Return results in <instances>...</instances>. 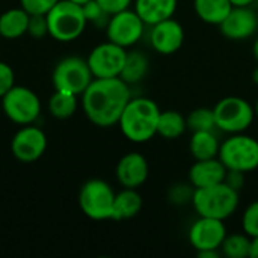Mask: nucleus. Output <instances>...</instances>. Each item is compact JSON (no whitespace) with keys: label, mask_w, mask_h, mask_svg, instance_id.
Returning <instances> with one entry per match:
<instances>
[{"label":"nucleus","mask_w":258,"mask_h":258,"mask_svg":"<svg viewBox=\"0 0 258 258\" xmlns=\"http://www.w3.org/2000/svg\"><path fill=\"white\" fill-rule=\"evenodd\" d=\"M82 95L83 110L88 119L98 127H112L118 124L132 98L128 83L121 77L94 79Z\"/></svg>","instance_id":"1"},{"label":"nucleus","mask_w":258,"mask_h":258,"mask_svg":"<svg viewBox=\"0 0 258 258\" xmlns=\"http://www.w3.org/2000/svg\"><path fill=\"white\" fill-rule=\"evenodd\" d=\"M157 103L147 97L130 98L118 124L125 139L135 144H145L157 135L160 116Z\"/></svg>","instance_id":"2"},{"label":"nucleus","mask_w":258,"mask_h":258,"mask_svg":"<svg viewBox=\"0 0 258 258\" xmlns=\"http://www.w3.org/2000/svg\"><path fill=\"white\" fill-rule=\"evenodd\" d=\"M239 201V192L224 181L209 187L195 189L192 195V206L198 216L221 221H225L236 213Z\"/></svg>","instance_id":"3"},{"label":"nucleus","mask_w":258,"mask_h":258,"mask_svg":"<svg viewBox=\"0 0 258 258\" xmlns=\"http://www.w3.org/2000/svg\"><path fill=\"white\" fill-rule=\"evenodd\" d=\"M48 33L62 42L77 39L88 24L83 6L71 0H59L45 15Z\"/></svg>","instance_id":"4"},{"label":"nucleus","mask_w":258,"mask_h":258,"mask_svg":"<svg viewBox=\"0 0 258 258\" xmlns=\"http://www.w3.org/2000/svg\"><path fill=\"white\" fill-rule=\"evenodd\" d=\"M218 159L227 169L252 172L258 168V139L245 133L230 135L221 142Z\"/></svg>","instance_id":"5"},{"label":"nucleus","mask_w":258,"mask_h":258,"mask_svg":"<svg viewBox=\"0 0 258 258\" xmlns=\"http://www.w3.org/2000/svg\"><path fill=\"white\" fill-rule=\"evenodd\" d=\"M213 113L216 128L227 135L245 133L255 118L254 106L245 98L236 95L219 100L213 107Z\"/></svg>","instance_id":"6"},{"label":"nucleus","mask_w":258,"mask_h":258,"mask_svg":"<svg viewBox=\"0 0 258 258\" xmlns=\"http://www.w3.org/2000/svg\"><path fill=\"white\" fill-rule=\"evenodd\" d=\"M113 201H115L113 189L110 187L109 183L98 178L86 181L79 194L80 210L89 219L94 221L112 219Z\"/></svg>","instance_id":"7"},{"label":"nucleus","mask_w":258,"mask_h":258,"mask_svg":"<svg viewBox=\"0 0 258 258\" xmlns=\"http://www.w3.org/2000/svg\"><path fill=\"white\" fill-rule=\"evenodd\" d=\"M94 80L88 60L79 56L62 59L53 71V86L56 91H65L80 95Z\"/></svg>","instance_id":"8"},{"label":"nucleus","mask_w":258,"mask_h":258,"mask_svg":"<svg viewBox=\"0 0 258 258\" xmlns=\"http://www.w3.org/2000/svg\"><path fill=\"white\" fill-rule=\"evenodd\" d=\"M2 107L5 115L15 124L29 125L41 113V101L38 95L24 86H12L2 97Z\"/></svg>","instance_id":"9"},{"label":"nucleus","mask_w":258,"mask_h":258,"mask_svg":"<svg viewBox=\"0 0 258 258\" xmlns=\"http://www.w3.org/2000/svg\"><path fill=\"white\" fill-rule=\"evenodd\" d=\"M145 23L133 9H125L118 14L110 15L106 24V35L110 42H115L124 48L138 44L144 35Z\"/></svg>","instance_id":"10"},{"label":"nucleus","mask_w":258,"mask_h":258,"mask_svg":"<svg viewBox=\"0 0 258 258\" xmlns=\"http://www.w3.org/2000/svg\"><path fill=\"white\" fill-rule=\"evenodd\" d=\"M127 51L124 47L115 42H103L97 45L88 56V65L94 79H110L119 77L124 63H125Z\"/></svg>","instance_id":"11"},{"label":"nucleus","mask_w":258,"mask_h":258,"mask_svg":"<svg viewBox=\"0 0 258 258\" xmlns=\"http://www.w3.org/2000/svg\"><path fill=\"white\" fill-rule=\"evenodd\" d=\"M227 227L224 221L215 219V218H206L200 216L189 228V243L192 248L198 251H207V249H219L227 237Z\"/></svg>","instance_id":"12"},{"label":"nucleus","mask_w":258,"mask_h":258,"mask_svg":"<svg viewBox=\"0 0 258 258\" xmlns=\"http://www.w3.org/2000/svg\"><path fill=\"white\" fill-rule=\"evenodd\" d=\"M47 148V136L45 133L35 127L26 125L15 133L11 142L12 154L17 160L23 163L36 162Z\"/></svg>","instance_id":"13"},{"label":"nucleus","mask_w":258,"mask_h":258,"mask_svg":"<svg viewBox=\"0 0 258 258\" xmlns=\"http://www.w3.org/2000/svg\"><path fill=\"white\" fill-rule=\"evenodd\" d=\"M221 33L231 41H245L258 32V15L249 6H233L219 24Z\"/></svg>","instance_id":"14"},{"label":"nucleus","mask_w":258,"mask_h":258,"mask_svg":"<svg viewBox=\"0 0 258 258\" xmlns=\"http://www.w3.org/2000/svg\"><path fill=\"white\" fill-rule=\"evenodd\" d=\"M184 42V29L183 26L172 18L163 20L151 26L150 30V44L160 54H174L181 48Z\"/></svg>","instance_id":"15"},{"label":"nucleus","mask_w":258,"mask_h":258,"mask_svg":"<svg viewBox=\"0 0 258 258\" xmlns=\"http://www.w3.org/2000/svg\"><path fill=\"white\" fill-rule=\"evenodd\" d=\"M150 175V166L144 154L128 153L122 156L116 165V180L122 187L138 189L141 187Z\"/></svg>","instance_id":"16"},{"label":"nucleus","mask_w":258,"mask_h":258,"mask_svg":"<svg viewBox=\"0 0 258 258\" xmlns=\"http://www.w3.org/2000/svg\"><path fill=\"white\" fill-rule=\"evenodd\" d=\"M227 168L218 159H207V160H195V163L189 169V183L194 189L209 187L225 180Z\"/></svg>","instance_id":"17"},{"label":"nucleus","mask_w":258,"mask_h":258,"mask_svg":"<svg viewBox=\"0 0 258 258\" xmlns=\"http://www.w3.org/2000/svg\"><path fill=\"white\" fill-rule=\"evenodd\" d=\"M178 0H135V11L147 26L172 18Z\"/></svg>","instance_id":"18"},{"label":"nucleus","mask_w":258,"mask_h":258,"mask_svg":"<svg viewBox=\"0 0 258 258\" xmlns=\"http://www.w3.org/2000/svg\"><path fill=\"white\" fill-rule=\"evenodd\" d=\"M142 197L139 195L138 189L124 187L119 194H115L113 201V221H124L135 218L142 210Z\"/></svg>","instance_id":"19"},{"label":"nucleus","mask_w":258,"mask_h":258,"mask_svg":"<svg viewBox=\"0 0 258 258\" xmlns=\"http://www.w3.org/2000/svg\"><path fill=\"white\" fill-rule=\"evenodd\" d=\"M219 147H221V142L218 136L215 135V130L192 132L189 150L195 160H207V159L218 157Z\"/></svg>","instance_id":"20"},{"label":"nucleus","mask_w":258,"mask_h":258,"mask_svg":"<svg viewBox=\"0 0 258 258\" xmlns=\"http://www.w3.org/2000/svg\"><path fill=\"white\" fill-rule=\"evenodd\" d=\"M30 14L23 8H14L0 15V36L15 39L27 33Z\"/></svg>","instance_id":"21"},{"label":"nucleus","mask_w":258,"mask_h":258,"mask_svg":"<svg viewBox=\"0 0 258 258\" xmlns=\"http://www.w3.org/2000/svg\"><path fill=\"white\" fill-rule=\"evenodd\" d=\"M194 9L204 23L219 26L233 9V3L230 0H194Z\"/></svg>","instance_id":"22"},{"label":"nucleus","mask_w":258,"mask_h":258,"mask_svg":"<svg viewBox=\"0 0 258 258\" xmlns=\"http://www.w3.org/2000/svg\"><path fill=\"white\" fill-rule=\"evenodd\" d=\"M187 130L186 116L178 110H163L160 112L157 122V135L163 139L174 141L181 138Z\"/></svg>","instance_id":"23"},{"label":"nucleus","mask_w":258,"mask_h":258,"mask_svg":"<svg viewBox=\"0 0 258 258\" xmlns=\"http://www.w3.org/2000/svg\"><path fill=\"white\" fill-rule=\"evenodd\" d=\"M148 68H150V60L142 51H138V50L127 51L125 63H124V68H122L119 77L128 85L138 83L147 76Z\"/></svg>","instance_id":"24"},{"label":"nucleus","mask_w":258,"mask_h":258,"mask_svg":"<svg viewBox=\"0 0 258 258\" xmlns=\"http://www.w3.org/2000/svg\"><path fill=\"white\" fill-rule=\"evenodd\" d=\"M252 239L245 233L227 234L221 245V254L227 258H246L251 257Z\"/></svg>","instance_id":"25"},{"label":"nucleus","mask_w":258,"mask_h":258,"mask_svg":"<svg viewBox=\"0 0 258 258\" xmlns=\"http://www.w3.org/2000/svg\"><path fill=\"white\" fill-rule=\"evenodd\" d=\"M77 109V95L65 92V91H54L48 101L50 113L57 119L71 118Z\"/></svg>","instance_id":"26"},{"label":"nucleus","mask_w":258,"mask_h":258,"mask_svg":"<svg viewBox=\"0 0 258 258\" xmlns=\"http://www.w3.org/2000/svg\"><path fill=\"white\" fill-rule=\"evenodd\" d=\"M186 122H187V128L190 132H206V130L216 128L213 109H209V107H198V109L192 110L187 115Z\"/></svg>","instance_id":"27"},{"label":"nucleus","mask_w":258,"mask_h":258,"mask_svg":"<svg viewBox=\"0 0 258 258\" xmlns=\"http://www.w3.org/2000/svg\"><path fill=\"white\" fill-rule=\"evenodd\" d=\"M242 228L251 239L258 237V200L245 209L242 215Z\"/></svg>","instance_id":"28"},{"label":"nucleus","mask_w":258,"mask_h":258,"mask_svg":"<svg viewBox=\"0 0 258 258\" xmlns=\"http://www.w3.org/2000/svg\"><path fill=\"white\" fill-rule=\"evenodd\" d=\"M194 186L189 184H175L169 189L168 192V200L169 203L175 206H183L186 203H192V195H194Z\"/></svg>","instance_id":"29"},{"label":"nucleus","mask_w":258,"mask_h":258,"mask_svg":"<svg viewBox=\"0 0 258 258\" xmlns=\"http://www.w3.org/2000/svg\"><path fill=\"white\" fill-rule=\"evenodd\" d=\"M59 0H20L21 8L30 15H47Z\"/></svg>","instance_id":"30"},{"label":"nucleus","mask_w":258,"mask_h":258,"mask_svg":"<svg viewBox=\"0 0 258 258\" xmlns=\"http://www.w3.org/2000/svg\"><path fill=\"white\" fill-rule=\"evenodd\" d=\"M83 12H85V17H86L88 21L97 23V24H100L101 21H106L107 23L109 18H110V15H107L101 9V6L97 3V0H89L88 3H85L83 5Z\"/></svg>","instance_id":"31"},{"label":"nucleus","mask_w":258,"mask_h":258,"mask_svg":"<svg viewBox=\"0 0 258 258\" xmlns=\"http://www.w3.org/2000/svg\"><path fill=\"white\" fill-rule=\"evenodd\" d=\"M27 33H30V35L35 36V38H41V36H44L45 33H48L47 17H45V15H30Z\"/></svg>","instance_id":"32"},{"label":"nucleus","mask_w":258,"mask_h":258,"mask_svg":"<svg viewBox=\"0 0 258 258\" xmlns=\"http://www.w3.org/2000/svg\"><path fill=\"white\" fill-rule=\"evenodd\" d=\"M14 70L6 62L0 60V97H3L14 86Z\"/></svg>","instance_id":"33"},{"label":"nucleus","mask_w":258,"mask_h":258,"mask_svg":"<svg viewBox=\"0 0 258 258\" xmlns=\"http://www.w3.org/2000/svg\"><path fill=\"white\" fill-rule=\"evenodd\" d=\"M132 2L133 0H97V3L101 6V9L107 15H113V14H118L121 11L128 9Z\"/></svg>","instance_id":"34"},{"label":"nucleus","mask_w":258,"mask_h":258,"mask_svg":"<svg viewBox=\"0 0 258 258\" xmlns=\"http://www.w3.org/2000/svg\"><path fill=\"white\" fill-rule=\"evenodd\" d=\"M246 174L242 172V171H236V169H227V174H225V180L224 183L228 184L230 187H233L234 190L240 192L242 187L245 186V181H246Z\"/></svg>","instance_id":"35"},{"label":"nucleus","mask_w":258,"mask_h":258,"mask_svg":"<svg viewBox=\"0 0 258 258\" xmlns=\"http://www.w3.org/2000/svg\"><path fill=\"white\" fill-rule=\"evenodd\" d=\"M197 255L200 258H218L221 255L219 249H207V251H198Z\"/></svg>","instance_id":"36"},{"label":"nucleus","mask_w":258,"mask_h":258,"mask_svg":"<svg viewBox=\"0 0 258 258\" xmlns=\"http://www.w3.org/2000/svg\"><path fill=\"white\" fill-rule=\"evenodd\" d=\"M233 6H251L255 0H230Z\"/></svg>","instance_id":"37"},{"label":"nucleus","mask_w":258,"mask_h":258,"mask_svg":"<svg viewBox=\"0 0 258 258\" xmlns=\"http://www.w3.org/2000/svg\"><path fill=\"white\" fill-rule=\"evenodd\" d=\"M251 258H258V237L252 239V246H251Z\"/></svg>","instance_id":"38"},{"label":"nucleus","mask_w":258,"mask_h":258,"mask_svg":"<svg viewBox=\"0 0 258 258\" xmlns=\"http://www.w3.org/2000/svg\"><path fill=\"white\" fill-rule=\"evenodd\" d=\"M252 56L258 62V35L257 38H255V41H254V44H252Z\"/></svg>","instance_id":"39"},{"label":"nucleus","mask_w":258,"mask_h":258,"mask_svg":"<svg viewBox=\"0 0 258 258\" xmlns=\"http://www.w3.org/2000/svg\"><path fill=\"white\" fill-rule=\"evenodd\" d=\"M252 82L255 86H258V67H255V70L252 71Z\"/></svg>","instance_id":"40"},{"label":"nucleus","mask_w":258,"mask_h":258,"mask_svg":"<svg viewBox=\"0 0 258 258\" xmlns=\"http://www.w3.org/2000/svg\"><path fill=\"white\" fill-rule=\"evenodd\" d=\"M71 2H74V3H77V5H82V6H83V5L88 3L89 0H71Z\"/></svg>","instance_id":"41"},{"label":"nucleus","mask_w":258,"mask_h":258,"mask_svg":"<svg viewBox=\"0 0 258 258\" xmlns=\"http://www.w3.org/2000/svg\"><path fill=\"white\" fill-rule=\"evenodd\" d=\"M254 112H255V118H258V97L255 100V104H254Z\"/></svg>","instance_id":"42"},{"label":"nucleus","mask_w":258,"mask_h":258,"mask_svg":"<svg viewBox=\"0 0 258 258\" xmlns=\"http://www.w3.org/2000/svg\"><path fill=\"white\" fill-rule=\"evenodd\" d=\"M257 139H258V138H257Z\"/></svg>","instance_id":"43"}]
</instances>
